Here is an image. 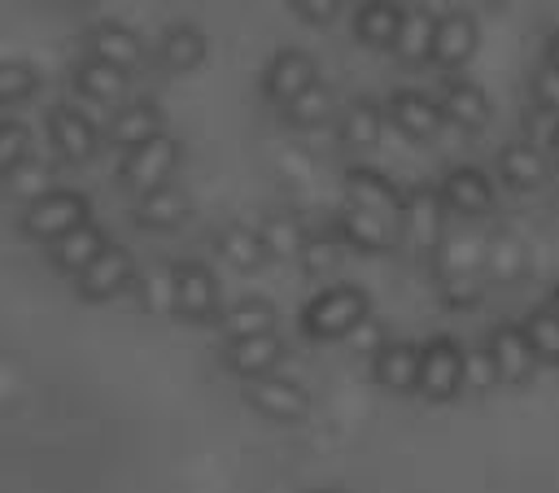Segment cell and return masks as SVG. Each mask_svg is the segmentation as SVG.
<instances>
[{
  "mask_svg": "<svg viewBox=\"0 0 559 493\" xmlns=\"http://www.w3.org/2000/svg\"><path fill=\"white\" fill-rule=\"evenodd\" d=\"M367 292L354 284H332L323 292H314L301 310V332L310 340H345L362 318H367Z\"/></svg>",
  "mask_w": 559,
  "mask_h": 493,
  "instance_id": "6da1fadb",
  "label": "cell"
},
{
  "mask_svg": "<svg viewBox=\"0 0 559 493\" xmlns=\"http://www.w3.org/2000/svg\"><path fill=\"white\" fill-rule=\"evenodd\" d=\"M92 223V205L83 192L74 188H52L44 196H35L26 209H22V231L39 244H57L61 236H70L74 227Z\"/></svg>",
  "mask_w": 559,
  "mask_h": 493,
  "instance_id": "7a4b0ae2",
  "label": "cell"
},
{
  "mask_svg": "<svg viewBox=\"0 0 559 493\" xmlns=\"http://www.w3.org/2000/svg\"><path fill=\"white\" fill-rule=\"evenodd\" d=\"M175 166H179V140H175V135H157V140H148V144L122 153L118 179H122L135 196H144V192H153V188H166L170 175H175Z\"/></svg>",
  "mask_w": 559,
  "mask_h": 493,
  "instance_id": "3957f363",
  "label": "cell"
},
{
  "mask_svg": "<svg viewBox=\"0 0 559 493\" xmlns=\"http://www.w3.org/2000/svg\"><path fill=\"white\" fill-rule=\"evenodd\" d=\"M463 388V345L450 336H432L419 345V388L428 401H450Z\"/></svg>",
  "mask_w": 559,
  "mask_h": 493,
  "instance_id": "277c9868",
  "label": "cell"
},
{
  "mask_svg": "<svg viewBox=\"0 0 559 493\" xmlns=\"http://www.w3.org/2000/svg\"><path fill=\"white\" fill-rule=\"evenodd\" d=\"M445 201L437 188H406V205H402V240H411L419 253L441 249L445 240Z\"/></svg>",
  "mask_w": 559,
  "mask_h": 493,
  "instance_id": "5b68a950",
  "label": "cell"
},
{
  "mask_svg": "<svg viewBox=\"0 0 559 493\" xmlns=\"http://www.w3.org/2000/svg\"><path fill=\"white\" fill-rule=\"evenodd\" d=\"M314 83H319V65H314V57L301 52V48L275 52L271 65H266V74H262V87H266V96H271L280 109H288V105H293L297 96H306Z\"/></svg>",
  "mask_w": 559,
  "mask_h": 493,
  "instance_id": "8992f818",
  "label": "cell"
},
{
  "mask_svg": "<svg viewBox=\"0 0 559 493\" xmlns=\"http://www.w3.org/2000/svg\"><path fill=\"white\" fill-rule=\"evenodd\" d=\"M175 270V314L188 323H210L218 314V279L201 262H179Z\"/></svg>",
  "mask_w": 559,
  "mask_h": 493,
  "instance_id": "52a82bcc",
  "label": "cell"
},
{
  "mask_svg": "<svg viewBox=\"0 0 559 493\" xmlns=\"http://www.w3.org/2000/svg\"><path fill=\"white\" fill-rule=\"evenodd\" d=\"M48 140H52V148H57L61 161L83 166V161L96 153L100 131H96V122H92L83 109H74V105H52V109H48Z\"/></svg>",
  "mask_w": 559,
  "mask_h": 493,
  "instance_id": "ba28073f",
  "label": "cell"
},
{
  "mask_svg": "<svg viewBox=\"0 0 559 493\" xmlns=\"http://www.w3.org/2000/svg\"><path fill=\"white\" fill-rule=\"evenodd\" d=\"M345 196H349V205H358V209H371V214H380V218L402 223L406 192H402L389 175H380V170H371V166H349V170H345Z\"/></svg>",
  "mask_w": 559,
  "mask_h": 493,
  "instance_id": "9c48e42d",
  "label": "cell"
},
{
  "mask_svg": "<svg viewBox=\"0 0 559 493\" xmlns=\"http://www.w3.org/2000/svg\"><path fill=\"white\" fill-rule=\"evenodd\" d=\"M245 401H249L258 414L280 419V423H293V419H301V414L310 410V393H306L297 380H288V375L249 380V384H245Z\"/></svg>",
  "mask_w": 559,
  "mask_h": 493,
  "instance_id": "30bf717a",
  "label": "cell"
},
{
  "mask_svg": "<svg viewBox=\"0 0 559 493\" xmlns=\"http://www.w3.org/2000/svg\"><path fill=\"white\" fill-rule=\"evenodd\" d=\"M437 192H441L445 209L459 214V218H480V214L493 209V183H489V175L480 166H454V170H445V179L437 183Z\"/></svg>",
  "mask_w": 559,
  "mask_h": 493,
  "instance_id": "8fae6325",
  "label": "cell"
},
{
  "mask_svg": "<svg viewBox=\"0 0 559 493\" xmlns=\"http://www.w3.org/2000/svg\"><path fill=\"white\" fill-rule=\"evenodd\" d=\"M131 279H135V262H131V253H127L122 244L109 240V249H105V253L74 279V288H79L83 301H109V297H118Z\"/></svg>",
  "mask_w": 559,
  "mask_h": 493,
  "instance_id": "7c38bea8",
  "label": "cell"
},
{
  "mask_svg": "<svg viewBox=\"0 0 559 493\" xmlns=\"http://www.w3.org/2000/svg\"><path fill=\"white\" fill-rule=\"evenodd\" d=\"M384 113H389V122H393L402 135H411V140H432V135L441 131V122H445L441 105H437L432 96L415 92V87L393 92L389 105H384Z\"/></svg>",
  "mask_w": 559,
  "mask_h": 493,
  "instance_id": "4fadbf2b",
  "label": "cell"
},
{
  "mask_svg": "<svg viewBox=\"0 0 559 493\" xmlns=\"http://www.w3.org/2000/svg\"><path fill=\"white\" fill-rule=\"evenodd\" d=\"M336 236L349 244V249H362V253H384L397 244L402 236V223L393 218H380L371 209H358V205H345L341 218H336Z\"/></svg>",
  "mask_w": 559,
  "mask_h": 493,
  "instance_id": "5bb4252c",
  "label": "cell"
},
{
  "mask_svg": "<svg viewBox=\"0 0 559 493\" xmlns=\"http://www.w3.org/2000/svg\"><path fill=\"white\" fill-rule=\"evenodd\" d=\"M280 358H284V340L275 332L249 336V340H227V353H223L227 371H236L245 384L249 380H262V375H275Z\"/></svg>",
  "mask_w": 559,
  "mask_h": 493,
  "instance_id": "9a60e30c",
  "label": "cell"
},
{
  "mask_svg": "<svg viewBox=\"0 0 559 493\" xmlns=\"http://www.w3.org/2000/svg\"><path fill=\"white\" fill-rule=\"evenodd\" d=\"M83 44H87V57L109 61L118 70H135L140 57H144V39L131 26H122V22H96Z\"/></svg>",
  "mask_w": 559,
  "mask_h": 493,
  "instance_id": "2e32d148",
  "label": "cell"
},
{
  "mask_svg": "<svg viewBox=\"0 0 559 493\" xmlns=\"http://www.w3.org/2000/svg\"><path fill=\"white\" fill-rule=\"evenodd\" d=\"M489 353H493V362H498V380H507V384H524V380L533 375V366L542 362V358L533 353L524 327H515V323L493 327V336H489Z\"/></svg>",
  "mask_w": 559,
  "mask_h": 493,
  "instance_id": "e0dca14e",
  "label": "cell"
},
{
  "mask_svg": "<svg viewBox=\"0 0 559 493\" xmlns=\"http://www.w3.org/2000/svg\"><path fill=\"white\" fill-rule=\"evenodd\" d=\"M476 52V17L463 9H450L437 17V39H432V61L445 70H459Z\"/></svg>",
  "mask_w": 559,
  "mask_h": 493,
  "instance_id": "ac0fdd59",
  "label": "cell"
},
{
  "mask_svg": "<svg viewBox=\"0 0 559 493\" xmlns=\"http://www.w3.org/2000/svg\"><path fill=\"white\" fill-rule=\"evenodd\" d=\"M157 135H166V127H162V109L153 100H131L109 118V144H118L122 153L157 140Z\"/></svg>",
  "mask_w": 559,
  "mask_h": 493,
  "instance_id": "d6986e66",
  "label": "cell"
},
{
  "mask_svg": "<svg viewBox=\"0 0 559 493\" xmlns=\"http://www.w3.org/2000/svg\"><path fill=\"white\" fill-rule=\"evenodd\" d=\"M498 175H502V183H511L515 192H533V188L546 183L550 157H546V148H537L533 140H515V144H507V148L498 153Z\"/></svg>",
  "mask_w": 559,
  "mask_h": 493,
  "instance_id": "ffe728a7",
  "label": "cell"
},
{
  "mask_svg": "<svg viewBox=\"0 0 559 493\" xmlns=\"http://www.w3.org/2000/svg\"><path fill=\"white\" fill-rule=\"evenodd\" d=\"M371 375L380 388L389 393H415L419 388V345L411 340H389L376 358H371Z\"/></svg>",
  "mask_w": 559,
  "mask_h": 493,
  "instance_id": "44dd1931",
  "label": "cell"
},
{
  "mask_svg": "<svg viewBox=\"0 0 559 493\" xmlns=\"http://www.w3.org/2000/svg\"><path fill=\"white\" fill-rule=\"evenodd\" d=\"M445 122L463 127V131H480L489 122V96L472 83V79H445L441 83V96H437Z\"/></svg>",
  "mask_w": 559,
  "mask_h": 493,
  "instance_id": "7402d4cb",
  "label": "cell"
},
{
  "mask_svg": "<svg viewBox=\"0 0 559 493\" xmlns=\"http://www.w3.org/2000/svg\"><path fill=\"white\" fill-rule=\"evenodd\" d=\"M105 249H109L105 231H100L96 223H83V227H74L70 236H61L57 244H48V257H52V266H57L61 275H74V279H79Z\"/></svg>",
  "mask_w": 559,
  "mask_h": 493,
  "instance_id": "603a6c76",
  "label": "cell"
},
{
  "mask_svg": "<svg viewBox=\"0 0 559 493\" xmlns=\"http://www.w3.org/2000/svg\"><path fill=\"white\" fill-rule=\"evenodd\" d=\"M437 17L428 4H406L402 13V31L393 39V57L406 61V65H419V61H432V39H437Z\"/></svg>",
  "mask_w": 559,
  "mask_h": 493,
  "instance_id": "cb8c5ba5",
  "label": "cell"
},
{
  "mask_svg": "<svg viewBox=\"0 0 559 493\" xmlns=\"http://www.w3.org/2000/svg\"><path fill=\"white\" fill-rule=\"evenodd\" d=\"M402 13H406V4H397V0H362L354 9V35H358V44H367V48H393V39L402 31Z\"/></svg>",
  "mask_w": 559,
  "mask_h": 493,
  "instance_id": "d4e9b609",
  "label": "cell"
},
{
  "mask_svg": "<svg viewBox=\"0 0 559 493\" xmlns=\"http://www.w3.org/2000/svg\"><path fill=\"white\" fill-rule=\"evenodd\" d=\"M183 218H188V196H183V188H175V183L135 196V223L148 227V231H170V227H179Z\"/></svg>",
  "mask_w": 559,
  "mask_h": 493,
  "instance_id": "484cf974",
  "label": "cell"
},
{
  "mask_svg": "<svg viewBox=\"0 0 559 493\" xmlns=\"http://www.w3.org/2000/svg\"><path fill=\"white\" fill-rule=\"evenodd\" d=\"M227 340H249V336H266L275 332V305L266 297H240L236 305H227L218 314Z\"/></svg>",
  "mask_w": 559,
  "mask_h": 493,
  "instance_id": "4316f807",
  "label": "cell"
},
{
  "mask_svg": "<svg viewBox=\"0 0 559 493\" xmlns=\"http://www.w3.org/2000/svg\"><path fill=\"white\" fill-rule=\"evenodd\" d=\"M70 79H74V87L87 96V100H122V92H127V70H118V65H109V61H96V57H83L74 70H70Z\"/></svg>",
  "mask_w": 559,
  "mask_h": 493,
  "instance_id": "83f0119b",
  "label": "cell"
},
{
  "mask_svg": "<svg viewBox=\"0 0 559 493\" xmlns=\"http://www.w3.org/2000/svg\"><path fill=\"white\" fill-rule=\"evenodd\" d=\"M157 52H162L166 70H179V74H183V70H197V65L205 61V35H201L197 26H188V22H175V26L162 31Z\"/></svg>",
  "mask_w": 559,
  "mask_h": 493,
  "instance_id": "f1b7e54d",
  "label": "cell"
},
{
  "mask_svg": "<svg viewBox=\"0 0 559 493\" xmlns=\"http://www.w3.org/2000/svg\"><path fill=\"white\" fill-rule=\"evenodd\" d=\"M384 135V109L376 100H354L341 113V144L345 148H376Z\"/></svg>",
  "mask_w": 559,
  "mask_h": 493,
  "instance_id": "f546056e",
  "label": "cell"
},
{
  "mask_svg": "<svg viewBox=\"0 0 559 493\" xmlns=\"http://www.w3.org/2000/svg\"><path fill=\"white\" fill-rule=\"evenodd\" d=\"M218 253H223L236 270H258V266L271 257L262 231H249V227H240V223H231V227L218 231Z\"/></svg>",
  "mask_w": 559,
  "mask_h": 493,
  "instance_id": "4dcf8cb0",
  "label": "cell"
},
{
  "mask_svg": "<svg viewBox=\"0 0 559 493\" xmlns=\"http://www.w3.org/2000/svg\"><path fill=\"white\" fill-rule=\"evenodd\" d=\"M485 253H489V240H480L472 231L441 240V275H480Z\"/></svg>",
  "mask_w": 559,
  "mask_h": 493,
  "instance_id": "1f68e13d",
  "label": "cell"
},
{
  "mask_svg": "<svg viewBox=\"0 0 559 493\" xmlns=\"http://www.w3.org/2000/svg\"><path fill=\"white\" fill-rule=\"evenodd\" d=\"M524 336H528V345H533L537 358L559 362V310H555V305L533 310V314L524 318Z\"/></svg>",
  "mask_w": 559,
  "mask_h": 493,
  "instance_id": "d6a6232c",
  "label": "cell"
},
{
  "mask_svg": "<svg viewBox=\"0 0 559 493\" xmlns=\"http://www.w3.org/2000/svg\"><path fill=\"white\" fill-rule=\"evenodd\" d=\"M262 240H266V253H275V257H301L306 231L297 227V218H288V214H275V218H266V227H262Z\"/></svg>",
  "mask_w": 559,
  "mask_h": 493,
  "instance_id": "836d02e7",
  "label": "cell"
},
{
  "mask_svg": "<svg viewBox=\"0 0 559 493\" xmlns=\"http://www.w3.org/2000/svg\"><path fill=\"white\" fill-rule=\"evenodd\" d=\"M284 118H288L293 127H319V122H328V118H332V92H328L323 83H314L306 96H297V100L284 109Z\"/></svg>",
  "mask_w": 559,
  "mask_h": 493,
  "instance_id": "e575fe53",
  "label": "cell"
},
{
  "mask_svg": "<svg viewBox=\"0 0 559 493\" xmlns=\"http://www.w3.org/2000/svg\"><path fill=\"white\" fill-rule=\"evenodd\" d=\"M341 249H345V240L341 236H306V244H301V266H306V275H328V270H336L341 266Z\"/></svg>",
  "mask_w": 559,
  "mask_h": 493,
  "instance_id": "d590c367",
  "label": "cell"
},
{
  "mask_svg": "<svg viewBox=\"0 0 559 493\" xmlns=\"http://www.w3.org/2000/svg\"><path fill=\"white\" fill-rule=\"evenodd\" d=\"M26 157H31V131L22 122L4 118L0 122V179H9Z\"/></svg>",
  "mask_w": 559,
  "mask_h": 493,
  "instance_id": "8d00e7d4",
  "label": "cell"
},
{
  "mask_svg": "<svg viewBox=\"0 0 559 493\" xmlns=\"http://www.w3.org/2000/svg\"><path fill=\"white\" fill-rule=\"evenodd\" d=\"M485 266L493 279H515L520 266H524V249L515 236H493L489 240V253H485Z\"/></svg>",
  "mask_w": 559,
  "mask_h": 493,
  "instance_id": "74e56055",
  "label": "cell"
},
{
  "mask_svg": "<svg viewBox=\"0 0 559 493\" xmlns=\"http://www.w3.org/2000/svg\"><path fill=\"white\" fill-rule=\"evenodd\" d=\"M498 384V362L489 353V345H476V349H463V388H493Z\"/></svg>",
  "mask_w": 559,
  "mask_h": 493,
  "instance_id": "f35d334b",
  "label": "cell"
},
{
  "mask_svg": "<svg viewBox=\"0 0 559 493\" xmlns=\"http://www.w3.org/2000/svg\"><path fill=\"white\" fill-rule=\"evenodd\" d=\"M35 65L26 61H0V105H17L35 92Z\"/></svg>",
  "mask_w": 559,
  "mask_h": 493,
  "instance_id": "ab89813d",
  "label": "cell"
},
{
  "mask_svg": "<svg viewBox=\"0 0 559 493\" xmlns=\"http://www.w3.org/2000/svg\"><path fill=\"white\" fill-rule=\"evenodd\" d=\"M528 92H533V105H537L542 113H559V70H555L550 61H542V65L533 70Z\"/></svg>",
  "mask_w": 559,
  "mask_h": 493,
  "instance_id": "60d3db41",
  "label": "cell"
},
{
  "mask_svg": "<svg viewBox=\"0 0 559 493\" xmlns=\"http://www.w3.org/2000/svg\"><path fill=\"white\" fill-rule=\"evenodd\" d=\"M9 179H13V192H22V196H26V205H31L35 196L52 192V188H48V166H44V161H31V157H26Z\"/></svg>",
  "mask_w": 559,
  "mask_h": 493,
  "instance_id": "b9f144b4",
  "label": "cell"
},
{
  "mask_svg": "<svg viewBox=\"0 0 559 493\" xmlns=\"http://www.w3.org/2000/svg\"><path fill=\"white\" fill-rule=\"evenodd\" d=\"M480 275H441V297L450 301V305H459V310H467V305H476L480 301Z\"/></svg>",
  "mask_w": 559,
  "mask_h": 493,
  "instance_id": "7bdbcfd3",
  "label": "cell"
},
{
  "mask_svg": "<svg viewBox=\"0 0 559 493\" xmlns=\"http://www.w3.org/2000/svg\"><path fill=\"white\" fill-rule=\"evenodd\" d=\"M345 340H349V349H354V353H367V358H376V353L389 345V340H384V327H380L371 314H367V318H362Z\"/></svg>",
  "mask_w": 559,
  "mask_h": 493,
  "instance_id": "ee69618b",
  "label": "cell"
},
{
  "mask_svg": "<svg viewBox=\"0 0 559 493\" xmlns=\"http://www.w3.org/2000/svg\"><path fill=\"white\" fill-rule=\"evenodd\" d=\"M144 305H148V310H170V314H175V270H153V275H148Z\"/></svg>",
  "mask_w": 559,
  "mask_h": 493,
  "instance_id": "f6af8a7d",
  "label": "cell"
},
{
  "mask_svg": "<svg viewBox=\"0 0 559 493\" xmlns=\"http://www.w3.org/2000/svg\"><path fill=\"white\" fill-rule=\"evenodd\" d=\"M293 4V13L301 17V22H310V26H328L336 13H341V0H288Z\"/></svg>",
  "mask_w": 559,
  "mask_h": 493,
  "instance_id": "bcb514c9",
  "label": "cell"
},
{
  "mask_svg": "<svg viewBox=\"0 0 559 493\" xmlns=\"http://www.w3.org/2000/svg\"><path fill=\"white\" fill-rule=\"evenodd\" d=\"M546 61L559 70V26H555V31H550V39H546Z\"/></svg>",
  "mask_w": 559,
  "mask_h": 493,
  "instance_id": "7dc6e473",
  "label": "cell"
},
{
  "mask_svg": "<svg viewBox=\"0 0 559 493\" xmlns=\"http://www.w3.org/2000/svg\"><path fill=\"white\" fill-rule=\"evenodd\" d=\"M546 148H550V157L559 161V127H555V135H550V144H546Z\"/></svg>",
  "mask_w": 559,
  "mask_h": 493,
  "instance_id": "c3c4849f",
  "label": "cell"
},
{
  "mask_svg": "<svg viewBox=\"0 0 559 493\" xmlns=\"http://www.w3.org/2000/svg\"><path fill=\"white\" fill-rule=\"evenodd\" d=\"M70 4H87V0H70Z\"/></svg>",
  "mask_w": 559,
  "mask_h": 493,
  "instance_id": "681fc988",
  "label": "cell"
},
{
  "mask_svg": "<svg viewBox=\"0 0 559 493\" xmlns=\"http://www.w3.org/2000/svg\"><path fill=\"white\" fill-rule=\"evenodd\" d=\"M555 310H559V292H555Z\"/></svg>",
  "mask_w": 559,
  "mask_h": 493,
  "instance_id": "f907efd6",
  "label": "cell"
}]
</instances>
